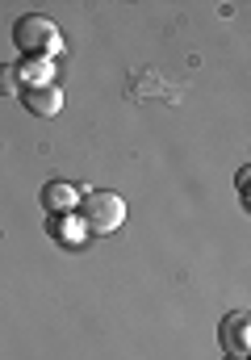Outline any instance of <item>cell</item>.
Listing matches in <instances>:
<instances>
[{
  "instance_id": "6da1fadb",
  "label": "cell",
  "mask_w": 251,
  "mask_h": 360,
  "mask_svg": "<svg viewBox=\"0 0 251 360\" xmlns=\"http://www.w3.org/2000/svg\"><path fill=\"white\" fill-rule=\"evenodd\" d=\"M13 46L21 55H59L63 42H59V25L42 13H30L13 25Z\"/></svg>"
},
{
  "instance_id": "7a4b0ae2",
  "label": "cell",
  "mask_w": 251,
  "mask_h": 360,
  "mask_svg": "<svg viewBox=\"0 0 251 360\" xmlns=\"http://www.w3.org/2000/svg\"><path fill=\"white\" fill-rule=\"evenodd\" d=\"M84 193V226L92 235H113L122 222H126V201L117 193H105V188H80Z\"/></svg>"
},
{
  "instance_id": "3957f363",
  "label": "cell",
  "mask_w": 251,
  "mask_h": 360,
  "mask_svg": "<svg viewBox=\"0 0 251 360\" xmlns=\"http://www.w3.org/2000/svg\"><path fill=\"white\" fill-rule=\"evenodd\" d=\"M21 105L34 117H55L63 109V92L55 89V84H46V89H21Z\"/></svg>"
},
{
  "instance_id": "277c9868",
  "label": "cell",
  "mask_w": 251,
  "mask_h": 360,
  "mask_svg": "<svg viewBox=\"0 0 251 360\" xmlns=\"http://www.w3.org/2000/svg\"><path fill=\"white\" fill-rule=\"evenodd\" d=\"M222 344L231 356H247V314H226L222 323Z\"/></svg>"
},
{
  "instance_id": "5b68a950",
  "label": "cell",
  "mask_w": 251,
  "mask_h": 360,
  "mask_svg": "<svg viewBox=\"0 0 251 360\" xmlns=\"http://www.w3.org/2000/svg\"><path fill=\"white\" fill-rule=\"evenodd\" d=\"M76 197H80V193H76L72 184H51V188L42 193V201H46L51 210H67V205H76Z\"/></svg>"
},
{
  "instance_id": "8992f818",
  "label": "cell",
  "mask_w": 251,
  "mask_h": 360,
  "mask_svg": "<svg viewBox=\"0 0 251 360\" xmlns=\"http://www.w3.org/2000/svg\"><path fill=\"white\" fill-rule=\"evenodd\" d=\"M30 80V89H46L51 84V63H25V72H17Z\"/></svg>"
},
{
  "instance_id": "52a82bcc",
  "label": "cell",
  "mask_w": 251,
  "mask_h": 360,
  "mask_svg": "<svg viewBox=\"0 0 251 360\" xmlns=\"http://www.w3.org/2000/svg\"><path fill=\"white\" fill-rule=\"evenodd\" d=\"M0 96H21V76L8 63H0Z\"/></svg>"
},
{
  "instance_id": "ba28073f",
  "label": "cell",
  "mask_w": 251,
  "mask_h": 360,
  "mask_svg": "<svg viewBox=\"0 0 251 360\" xmlns=\"http://www.w3.org/2000/svg\"><path fill=\"white\" fill-rule=\"evenodd\" d=\"M226 360H247V356H226Z\"/></svg>"
}]
</instances>
